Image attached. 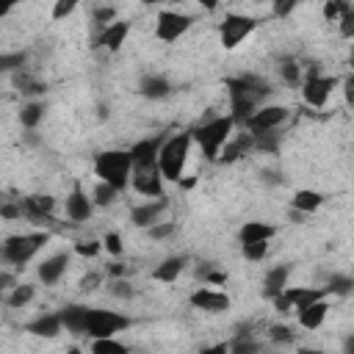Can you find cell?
Returning a JSON list of instances; mask_svg holds the SVG:
<instances>
[{
  "label": "cell",
  "instance_id": "obj_3",
  "mask_svg": "<svg viewBox=\"0 0 354 354\" xmlns=\"http://www.w3.org/2000/svg\"><path fill=\"white\" fill-rule=\"evenodd\" d=\"M191 141H194L191 133L166 136V141L160 147V155H158V166H160V171H163L166 180H171V183H180L183 180V169H185V160H188Z\"/></svg>",
  "mask_w": 354,
  "mask_h": 354
},
{
  "label": "cell",
  "instance_id": "obj_37",
  "mask_svg": "<svg viewBox=\"0 0 354 354\" xmlns=\"http://www.w3.org/2000/svg\"><path fill=\"white\" fill-rule=\"evenodd\" d=\"M268 337L274 340V343H279V346H285V343H293V329L290 326H285V324H274L271 329H268Z\"/></svg>",
  "mask_w": 354,
  "mask_h": 354
},
{
  "label": "cell",
  "instance_id": "obj_49",
  "mask_svg": "<svg viewBox=\"0 0 354 354\" xmlns=\"http://www.w3.org/2000/svg\"><path fill=\"white\" fill-rule=\"evenodd\" d=\"M343 97H346V105L354 108V75L343 80Z\"/></svg>",
  "mask_w": 354,
  "mask_h": 354
},
{
  "label": "cell",
  "instance_id": "obj_2",
  "mask_svg": "<svg viewBox=\"0 0 354 354\" xmlns=\"http://www.w3.org/2000/svg\"><path fill=\"white\" fill-rule=\"evenodd\" d=\"M130 171H133V155H130V149H105L94 160V174L100 180L116 185L119 191H124L130 185Z\"/></svg>",
  "mask_w": 354,
  "mask_h": 354
},
{
  "label": "cell",
  "instance_id": "obj_50",
  "mask_svg": "<svg viewBox=\"0 0 354 354\" xmlns=\"http://www.w3.org/2000/svg\"><path fill=\"white\" fill-rule=\"evenodd\" d=\"M97 285H100V274H88V277L80 279V288H83V290H94Z\"/></svg>",
  "mask_w": 354,
  "mask_h": 354
},
{
  "label": "cell",
  "instance_id": "obj_27",
  "mask_svg": "<svg viewBox=\"0 0 354 354\" xmlns=\"http://www.w3.org/2000/svg\"><path fill=\"white\" fill-rule=\"evenodd\" d=\"M290 205H293V210H301V213H307V216H310L313 210H318V207L324 205V194L310 191V188H301V191H296V194H293Z\"/></svg>",
  "mask_w": 354,
  "mask_h": 354
},
{
  "label": "cell",
  "instance_id": "obj_35",
  "mask_svg": "<svg viewBox=\"0 0 354 354\" xmlns=\"http://www.w3.org/2000/svg\"><path fill=\"white\" fill-rule=\"evenodd\" d=\"M346 8H348V0H326L324 3V19L326 22H337Z\"/></svg>",
  "mask_w": 354,
  "mask_h": 354
},
{
  "label": "cell",
  "instance_id": "obj_29",
  "mask_svg": "<svg viewBox=\"0 0 354 354\" xmlns=\"http://www.w3.org/2000/svg\"><path fill=\"white\" fill-rule=\"evenodd\" d=\"M119 188L116 185H111V183H105V180H100L97 185H94V191H91V199H94V205H100V207H108V205H113L116 199H119Z\"/></svg>",
  "mask_w": 354,
  "mask_h": 354
},
{
  "label": "cell",
  "instance_id": "obj_18",
  "mask_svg": "<svg viewBox=\"0 0 354 354\" xmlns=\"http://www.w3.org/2000/svg\"><path fill=\"white\" fill-rule=\"evenodd\" d=\"M288 274H290V266H288V263L274 266V268L266 274V279H263V296H266V299L279 296V293L288 288Z\"/></svg>",
  "mask_w": 354,
  "mask_h": 354
},
{
  "label": "cell",
  "instance_id": "obj_33",
  "mask_svg": "<svg viewBox=\"0 0 354 354\" xmlns=\"http://www.w3.org/2000/svg\"><path fill=\"white\" fill-rule=\"evenodd\" d=\"M91 351H94V354H124L127 346L119 343V340H113V335H111V337H94Z\"/></svg>",
  "mask_w": 354,
  "mask_h": 354
},
{
  "label": "cell",
  "instance_id": "obj_40",
  "mask_svg": "<svg viewBox=\"0 0 354 354\" xmlns=\"http://www.w3.org/2000/svg\"><path fill=\"white\" fill-rule=\"evenodd\" d=\"M77 3H80V0H55V6H53V19H55V22L66 19V17L77 8Z\"/></svg>",
  "mask_w": 354,
  "mask_h": 354
},
{
  "label": "cell",
  "instance_id": "obj_28",
  "mask_svg": "<svg viewBox=\"0 0 354 354\" xmlns=\"http://www.w3.org/2000/svg\"><path fill=\"white\" fill-rule=\"evenodd\" d=\"M254 147V136L252 133H246V136H238V141H232V144H224V149H221V160L224 163H232V160H238L246 149H252Z\"/></svg>",
  "mask_w": 354,
  "mask_h": 354
},
{
  "label": "cell",
  "instance_id": "obj_32",
  "mask_svg": "<svg viewBox=\"0 0 354 354\" xmlns=\"http://www.w3.org/2000/svg\"><path fill=\"white\" fill-rule=\"evenodd\" d=\"M14 86H17L22 94H44V91H47V83L33 80L30 75H22V72L14 75Z\"/></svg>",
  "mask_w": 354,
  "mask_h": 354
},
{
  "label": "cell",
  "instance_id": "obj_11",
  "mask_svg": "<svg viewBox=\"0 0 354 354\" xmlns=\"http://www.w3.org/2000/svg\"><path fill=\"white\" fill-rule=\"evenodd\" d=\"M285 119H288V108L285 105H263L243 124H246L249 133H263V130H277Z\"/></svg>",
  "mask_w": 354,
  "mask_h": 354
},
{
  "label": "cell",
  "instance_id": "obj_54",
  "mask_svg": "<svg viewBox=\"0 0 354 354\" xmlns=\"http://www.w3.org/2000/svg\"><path fill=\"white\" fill-rule=\"evenodd\" d=\"M108 274L111 277H122L124 274V266L122 263H108Z\"/></svg>",
  "mask_w": 354,
  "mask_h": 354
},
{
  "label": "cell",
  "instance_id": "obj_44",
  "mask_svg": "<svg viewBox=\"0 0 354 354\" xmlns=\"http://www.w3.org/2000/svg\"><path fill=\"white\" fill-rule=\"evenodd\" d=\"M174 230H177L174 224H158V221H155V224L149 227V235H152L155 241H160V238H169Z\"/></svg>",
  "mask_w": 354,
  "mask_h": 354
},
{
  "label": "cell",
  "instance_id": "obj_7",
  "mask_svg": "<svg viewBox=\"0 0 354 354\" xmlns=\"http://www.w3.org/2000/svg\"><path fill=\"white\" fill-rule=\"evenodd\" d=\"M254 28H257V19H254V17H246V14H227V17L221 19V28H218V33H221V47H224V50H235Z\"/></svg>",
  "mask_w": 354,
  "mask_h": 354
},
{
  "label": "cell",
  "instance_id": "obj_8",
  "mask_svg": "<svg viewBox=\"0 0 354 354\" xmlns=\"http://www.w3.org/2000/svg\"><path fill=\"white\" fill-rule=\"evenodd\" d=\"M191 28V17L188 14H180V11H160L155 17V36L160 41H177L185 30Z\"/></svg>",
  "mask_w": 354,
  "mask_h": 354
},
{
  "label": "cell",
  "instance_id": "obj_17",
  "mask_svg": "<svg viewBox=\"0 0 354 354\" xmlns=\"http://www.w3.org/2000/svg\"><path fill=\"white\" fill-rule=\"evenodd\" d=\"M66 266H69V254H66V252H58V254L47 257V260L39 266V279H41L44 285H55V282L61 279V274L66 271Z\"/></svg>",
  "mask_w": 354,
  "mask_h": 354
},
{
  "label": "cell",
  "instance_id": "obj_51",
  "mask_svg": "<svg viewBox=\"0 0 354 354\" xmlns=\"http://www.w3.org/2000/svg\"><path fill=\"white\" fill-rule=\"evenodd\" d=\"M0 213H3V218H8V221H11V218H19V216H22V207H14V205H3V210H0Z\"/></svg>",
  "mask_w": 354,
  "mask_h": 354
},
{
  "label": "cell",
  "instance_id": "obj_20",
  "mask_svg": "<svg viewBox=\"0 0 354 354\" xmlns=\"http://www.w3.org/2000/svg\"><path fill=\"white\" fill-rule=\"evenodd\" d=\"M61 321H64L66 332H72V335H86L88 307H83V304H66V307L61 310Z\"/></svg>",
  "mask_w": 354,
  "mask_h": 354
},
{
  "label": "cell",
  "instance_id": "obj_55",
  "mask_svg": "<svg viewBox=\"0 0 354 354\" xmlns=\"http://www.w3.org/2000/svg\"><path fill=\"white\" fill-rule=\"evenodd\" d=\"M196 3H199L205 11H216V6H218L221 0H196Z\"/></svg>",
  "mask_w": 354,
  "mask_h": 354
},
{
  "label": "cell",
  "instance_id": "obj_6",
  "mask_svg": "<svg viewBox=\"0 0 354 354\" xmlns=\"http://www.w3.org/2000/svg\"><path fill=\"white\" fill-rule=\"evenodd\" d=\"M133 321L127 315H119L113 310H88V321H86V335L91 337H111L122 329H127Z\"/></svg>",
  "mask_w": 354,
  "mask_h": 354
},
{
  "label": "cell",
  "instance_id": "obj_38",
  "mask_svg": "<svg viewBox=\"0 0 354 354\" xmlns=\"http://www.w3.org/2000/svg\"><path fill=\"white\" fill-rule=\"evenodd\" d=\"M337 28H340V36H343V39H354V6H348V8L340 14Z\"/></svg>",
  "mask_w": 354,
  "mask_h": 354
},
{
  "label": "cell",
  "instance_id": "obj_43",
  "mask_svg": "<svg viewBox=\"0 0 354 354\" xmlns=\"http://www.w3.org/2000/svg\"><path fill=\"white\" fill-rule=\"evenodd\" d=\"M102 246H105L111 254H122V238H119V232H108V235L102 238Z\"/></svg>",
  "mask_w": 354,
  "mask_h": 354
},
{
  "label": "cell",
  "instance_id": "obj_31",
  "mask_svg": "<svg viewBox=\"0 0 354 354\" xmlns=\"http://www.w3.org/2000/svg\"><path fill=\"white\" fill-rule=\"evenodd\" d=\"M33 285H17V288H11V293L6 296V304L8 307H14V310H19V307H25L30 299H33Z\"/></svg>",
  "mask_w": 354,
  "mask_h": 354
},
{
  "label": "cell",
  "instance_id": "obj_47",
  "mask_svg": "<svg viewBox=\"0 0 354 354\" xmlns=\"http://www.w3.org/2000/svg\"><path fill=\"white\" fill-rule=\"evenodd\" d=\"M202 277H205V282H210V285H224V282H227V274H224V271H216V268H207Z\"/></svg>",
  "mask_w": 354,
  "mask_h": 354
},
{
  "label": "cell",
  "instance_id": "obj_4",
  "mask_svg": "<svg viewBox=\"0 0 354 354\" xmlns=\"http://www.w3.org/2000/svg\"><path fill=\"white\" fill-rule=\"evenodd\" d=\"M232 124H235L232 116H218V119H210L207 124H199L191 133L194 141L202 147V152H205L207 160H216L218 158V152L224 149V144H227V138L232 133Z\"/></svg>",
  "mask_w": 354,
  "mask_h": 354
},
{
  "label": "cell",
  "instance_id": "obj_41",
  "mask_svg": "<svg viewBox=\"0 0 354 354\" xmlns=\"http://www.w3.org/2000/svg\"><path fill=\"white\" fill-rule=\"evenodd\" d=\"M296 6H299V0H271V11L277 19H285Z\"/></svg>",
  "mask_w": 354,
  "mask_h": 354
},
{
  "label": "cell",
  "instance_id": "obj_22",
  "mask_svg": "<svg viewBox=\"0 0 354 354\" xmlns=\"http://www.w3.org/2000/svg\"><path fill=\"white\" fill-rule=\"evenodd\" d=\"M127 33H130V25H127V22H111V25H105V30H102V36H100V44H102L105 50L116 53V50L124 44Z\"/></svg>",
  "mask_w": 354,
  "mask_h": 354
},
{
  "label": "cell",
  "instance_id": "obj_53",
  "mask_svg": "<svg viewBox=\"0 0 354 354\" xmlns=\"http://www.w3.org/2000/svg\"><path fill=\"white\" fill-rule=\"evenodd\" d=\"M17 3H22V0H3V3H0V17H8V11H11Z\"/></svg>",
  "mask_w": 354,
  "mask_h": 354
},
{
  "label": "cell",
  "instance_id": "obj_45",
  "mask_svg": "<svg viewBox=\"0 0 354 354\" xmlns=\"http://www.w3.org/2000/svg\"><path fill=\"white\" fill-rule=\"evenodd\" d=\"M100 246H102L100 241H88V243H77V246H75V252H77V254H83V257H94V254L100 252Z\"/></svg>",
  "mask_w": 354,
  "mask_h": 354
},
{
  "label": "cell",
  "instance_id": "obj_1",
  "mask_svg": "<svg viewBox=\"0 0 354 354\" xmlns=\"http://www.w3.org/2000/svg\"><path fill=\"white\" fill-rule=\"evenodd\" d=\"M224 86L230 88V105H232V119L235 122H246L254 111L257 102L271 91L268 80L257 77V75H238V77H227Z\"/></svg>",
  "mask_w": 354,
  "mask_h": 354
},
{
  "label": "cell",
  "instance_id": "obj_10",
  "mask_svg": "<svg viewBox=\"0 0 354 354\" xmlns=\"http://www.w3.org/2000/svg\"><path fill=\"white\" fill-rule=\"evenodd\" d=\"M163 171L158 163L152 166H133V188L141 194V196H163Z\"/></svg>",
  "mask_w": 354,
  "mask_h": 354
},
{
  "label": "cell",
  "instance_id": "obj_56",
  "mask_svg": "<svg viewBox=\"0 0 354 354\" xmlns=\"http://www.w3.org/2000/svg\"><path fill=\"white\" fill-rule=\"evenodd\" d=\"M343 348H346V351H348V354H354V335H351V337H348V340H346V346H343Z\"/></svg>",
  "mask_w": 354,
  "mask_h": 354
},
{
  "label": "cell",
  "instance_id": "obj_13",
  "mask_svg": "<svg viewBox=\"0 0 354 354\" xmlns=\"http://www.w3.org/2000/svg\"><path fill=\"white\" fill-rule=\"evenodd\" d=\"M91 213H94V199H88V194L80 188V183H75L66 196V216L72 221H86V218H91Z\"/></svg>",
  "mask_w": 354,
  "mask_h": 354
},
{
  "label": "cell",
  "instance_id": "obj_23",
  "mask_svg": "<svg viewBox=\"0 0 354 354\" xmlns=\"http://www.w3.org/2000/svg\"><path fill=\"white\" fill-rule=\"evenodd\" d=\"M138 91H141V97H147V100H163V97L171 94V86H169V80L160 77V75H147V77L138 83Z\"/></svg>",
  "mask_w": 354,
  "mask_h": 354
},
{
  "label": "cell",
  "instance_id": "obj_19",
  "mask_svg": "<svg viewBox=\"0 0 354 354\" xmlns=\"http://www.w3.org/2000/svg\"><path fill=\"white\" fill-rule=\"evenodd\" d=\"M296 313H299V324L304 329H318L324 324L326 313H329V304H326V299H315V301H310L307 307H301Z\"/></svg>",
  "mask_w": 354,
  "mask_h": 354
},
{
  "label": "cell",
  "instance_id": "obj_58",
  "mask_svg": "<svg viewBox=\"0 0 354 354\" xmlns=\"http://www.w3.org/2000/svg\"><path fill=\"white\" fill-rule=\"evenodd\" d=\"M348 66L354 69V47H351V53H348Z\"/></svg>",
  "mask_w": 354,
  "mask_h": 354
},
{
  "label": "cell",
  "instance_id": "obj_30",
  "mask_svg": "<svg viewBox=\"0 0 354 354\" xmlns=\"http://www.w3.org/2000/svg\"><path fill=\"white\" fill-rule=\"evenodd\" d=\"M44 111H47V105L39 102V100H33V102H28V105L19 111V122H22L28 130H33V127L44 119Z\"/></svg>",
  "mask_w": 354,
  "mask_h": 354
},
{
  "label": "cell",
  "instance_id": "obj_52",
  "mask_svg": "<svg viewBox=\"0 0 354 354\" xmlns=\"http://www.w3.org/2000/svg\"><path fill=\"white\" fill-rule=\"evenodd\" d=\"M111 293H116V296H122V299H127V296H133V290L124 285V282H113L111 285Z\"/></svg>",
  "mask_w": 354,
  "mask_h": 354
},
{
  "label": "cell",
  "instance_id": "obj_9",
  "mask_svg": "<svg viewBox=\"0 0 354 354\" xmlns=\"http://www.w3.org/2000/svg\"><path fill=\"white\" fill-rule=\"evenodd\" d=\"M335 83H337L335 77H324V75H318V69L313 66V69L307 72L304 88H301L304 102L313 105V108H324L326 100H329V94H332V88H335Z\"/></svg>",
  "mask_w": 354,
  "mask_h": 354
},
{
  "label": "cell",
  "instance_id": "obj_12",
  "mask_svg": "<svg viewBox=\"0 0 354 354\" xmlns=\"http://www.w3.org/2000/svg\"><path fill=\"white\" fill-rule=\"evenodd\" d=\"M19 207H22V216L25 218H30L33 224H41V221H50V213L55 207V199L50 194H30V196H25L19 202Z\"/></svg>",
  "mask_w": 354,
  "mask_h": 354
},
{
  "label": "cell",
  "instance_id": "obj_16",
  "mask_svg": "<svg viewBox=\"0 0 354 354\" xmlns=\"http://www.w3.org/2000/svg\"><path fill=\"white\" fill-rule=\"evenodd\" d=\"M163 141H166V136H155V138H144V141L133 144L130 147L133 166H152V163H158V155H160Z\"/></svg>",
  "mask_w": 354,
  "mask_h": 354
},
{
  "label": "cell",
  "instance_id": "obj_26",
  "mask_svg": "<svg viewBox=\"0 0 354 354\" xmlns=\"http://www.w3.org/2000/svg\"><path fill=\"white\" fill-rule=\"evenodd\" d=\"M282 293L288 296V301L293 304V310H301V307H307L310 301L324 299V296H326V288H324V290H321V288H285Z\"/></svg>",
  "mask_w": 354,
  "mask_h": 354
},
{
  "label": "cell",
  "instance_id": "obj_14",
  "mask_svg": "<svg viewBox=\"0 0 354 354\" xmlns=\"http://www.w3.org/2000/svg\"><path fill=\"white\" fill-rule=\"evenodd\" d=\"M169 207V199L166 196H158V199H152V202H147V205H136L133 210H130V221L136 224V227H144V230H149L158 218H160V213Z\"/></svg>",
  "mask_w": 354,
  "mask_h": 354
},
{
  "label": "cell",
  "instance_id": "obj_21",
  "mask_svg": "<svg viewBox=\"0 0 354 354\" xmlns=\"http://www.w3.org/2000/svg\"><path fill=\"white\" fill-rule=\"evenodd\" d=\"M61 326H64L61 313H50V315H41V318L30 321L25 329H28L30 335H36V337H55V335L61 332Z\"/></svg>",
  "mask_w": 354,
  "mask_h": 354
},
{
  "label": "cell",
  "instance_id": "obj_36",
  "mask_svg": "<svg viewBox=\"0 0 354 354\" xmlns=\"http://www.w3.org/2000/svg\"><path fill=\"white\" fill-rule=\"evenodd\" d=\"M243 249V257L246 260H263L266 252H268V241H254V243H241Z\"/></svg>",
  "mask_w": 354,
  "mask_h": 354
},
{
  "label": "cell",
  "instance_id": "obj_25",
  "mask_svg": "<svg viewBox=\"0 0 354 354\" xmlns=\"http://www.w3.org/2000/svg\"><path fill=\"white\" fill-rule=\"evenodd\" d=\"M185 263H188V257L185 254H174V257H166L155 271H152V277L158 279V282H174L180 274H183V268H185Z\"/></svg>",
  "mask_w": 354,
  "mask_h": 354
},
{
  "label": "cell",
  "instance_id": "obj_5",
  "mask_svg": "<svg viewBox=\"0 0 354 354\" xmlns=\"http://www.w3.org/2000/svg\"><path fill=\"white\" fill-rule=\"evenodd\" d=\"M50 241L47 232H25V235H11L3 243V260L11 266H25L44 243Z\"/></svg>",
  "mask_w": 354,
  "mask_h": 354
},
{
  "label": "cell",
  "instance_id": "obj_46",
  "mask_svg": "<svg viewBox=\"0 0 354 354\" xmlns=\"http://www.w3.org/2000/svg\"><path fill=\"white\" fill-rule=\"evenodd\" d=\"M230 348H232L235 354H249V351H257L260 346H257V343H252V340H243V337H238V340H235Z\"/></svg>",
  "mask_w": 354,
  "mask_h": 354
},
{
  "label": "cell",
  "instance_id": "obj_34",
  "mask_svg": "<svg viewBox=\"0 0 354 354\" xmlns=\"http://www.w3.org/2000/svg\"><path fill=\"white\" fill-rule=\"evenodd\" d=\"M351 290H354V277L335 274V277H329V282H326V293H332V296H346V293H351Z\"/></svg>",
  "mask_w": 354,
  "mask_h": 354
},
{
  "label": "cell",
  "instance_id": "obj_42",
  "mask_svg": "<svg viewBox=\"0 0 354 354\" xmlns=\"http://www.w3.org/2000/svg\"><path fill=\"white\" fill-rule=\"evenodd\" d=\"M279 72H282V77H285L288 83H299V64H296V61H285V64L279 66Z\"/></svg>",
  "mask_w": 354,
  "mask_h": 354
},
{
  "label": "cell",
  "instance_id": "obj_24",
  "mask_svg": "<svg viewBox=\"0 0 354 354\" xmlns=\"http://www.w3.org/2000/svg\"><path fill=\"white\" fill-rule=\"evenodd\" d=\"M274 232H277V227H271L266 221H246L241 227L238 238H241V243H254V241H271Z\"/></svg>",
  "mask_w": 354,
  "mask_h": 354
},
{
  "label": "cell",
  "instance_id": "obj_15",
  "mask_svg": "<svg viewBox=\"0 0 354 354\" xmlns=\"http://www.w3.org/2000/svg\"><path fill=\"white\" fill-rule=\"evenodd\" d=\"M191 307L205 310V313H224V310H230V296L221 290L199 288L196 293H191Z\"/></svg>",
  "mask_w": 354,
  "mask_h": 354
},
{
  "label": "cell",
  "instance_id": "obj_57",
  "mask_svg": "<svg viewBox=\"0 0 354 354\" xmlns=\"http://www.w3.org/2000/svg\"><path fill=\"white\" fill-rule=\"evenodd\" d=\"M147 6H158V3H174V0H144Z\"/></svg>",
  "mask_w": 354,
  "mask_h": 354
},
{
  "label": "cell",
  "instance_id": "obj_48",
  "mask_svg": "<svg viewBox=\"0 0 354 354\" xmlns=\"http://www.w3.org/2000/svg\"><path fill=\"white\" fill-rule=\"evenodd\" d=\"M113 17H116V11H113V8H97V11H94V19H97V22H102V25H111V22H113Z\"/></svg>",
  "mask_w": 354,
  "mask_h": 354
},
{
  "label": "cell",
  "instance_id": "obj_39",
  "mask_svg": "<svg viewBox=\"0 0 354 354\" xmlns=\"http://www.w3.org/2000/svg\"><path fill=\"white\" fill-rule=\"evenodd\" d=\"M22 64H25V53H6V55H0V72L22 69Z\"/></svg>",
  "mask_w": 354,
  "mask_h": 354
}]
</instances>
